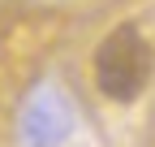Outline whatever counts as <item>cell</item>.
Wrapping results in <instances>:
<instances>
[{
  "instance_id": "6da1fadb",
  "label": "cell",
  "mask_w": 155,
  "mask_h": 147,
  "mask_svg": "<svg viewBox=\"0 0 155 147\" xmlns=\"http://www.w3.org/2000/svg\"><path fill=\"white\" fill-rule=\"evenodd\" d=\"M91 74H95V87L99 95L112 100V104H134L151 87V74H155V48L151 39L134 26V22H121L112 26L99 48H95V61H91Z\"/></svg>"
},
{
  "instance_id": "7a4b0ae2",
  "label": "cell",
  "mask_w": 155,
  "mask_h": 147,
  "mask_svg": "<svg viewBox=\"0 0 155 147\" xmlns=\"http://www.w3.org/2000/svg\"><path fill=\"white\" fill-rule=\"evenodd\" d=\"M56 35H61L56 13H26L0 26V125L13 113V104L22 100V91L30 87L43 56L56 48Z\"/></svg>"
}]
</instances>
